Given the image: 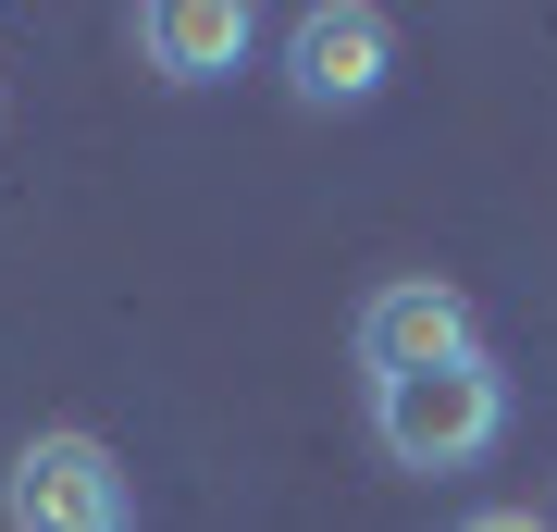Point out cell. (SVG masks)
<instances>
[{
	"instance_id": "obj_4",
	"label": "cell",
	"mask_w": 557,
	"mask_h": 532,
	"mask_svg": "<svg viewBox=\"0 0 557 532\" xmlns=\"http://www.w3.org/2000/svg\"><path fill=\"white\" fill-rule=\"evenodd\" d=\"M471 297H458L446 273H397L359 297V372L372 384H409V372H446V359H471Z\"/></svg>"
},
{
	"instance_id": "obj_5",
	"label": "cell",
	"mask_w": 557,
	"mask_h": 532,
	"mask_svg": "<svg viewBox=\"0 0 557 532\" xmlns=\"http://www.w3.org/2000/svg\"><path fill=\"white\" fill-rule=\"evenodd\" d=\"M248 0H149L137 13V50H149V75H174V87H199L223 75V62H248Z\"/></svg>"
},
{
	"instance_id": "obj_1",
	"label": "cell",
	"mask_w": 557,
	"mask_h": 532,
	"mask_svg": "<svg viewBox=\"0 0 557 532\" xmlns=\"http://www.w3.org/2000/svg\"><path fill=\"white\" fill-rule=\"evenodd\" d=\"M372 434H384L397 471H471V458L508 434V372L471 347V359H446V372L372 384Z\"/></svg>"
},
{
	"instance_id": "obj_3",
	"label": "cell",
	"mask_w": 557,
	"mask_h": 532,
	"mask_svg": "<svg viewBox=\"0 0 557 532\" xmlns=\"http://www.w3.org/2000/svg\"><path fill=\"white\" fill-rule=\"evenodd\" d=\"M384 75H397V25H384L372 0H310V13L285 25V87H298V112H359Z\"/></svg>"
},
{
	"instance_id": "obj_2",
	"label": "cell",
	"mask_w": 557,
	"mask_h": 532,
	"mask_svg": "<svg viewBox=\"0 0 557 532\" xmlns=\"http://www.w3.org/2000/svg\"><path fill=\"white\" fill-rule=\"evenodd\" d=\"M0 520H13V532H137L124 471H112L100 434H38V446H13V471H0Z\"/></svg>"
},
{
	"instance_id": "obj_6",
	"label": "cell",
	"mask_w": 557,
	"mask_h": 532,
	"mask_svg": "<svg viewBox=\"0 0 557 532\" xmlns=\"http://www.w3.org/2000/svg\"><path fill=\"white\" fill-rule=\"evenodd\" d=\"M458 532H545L533 508H483V520H458Z\"/></svg>"
}]
</instances>
